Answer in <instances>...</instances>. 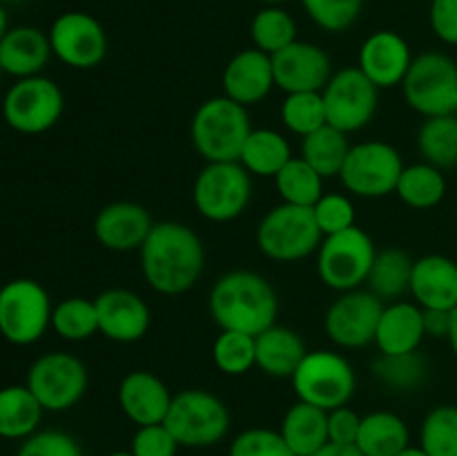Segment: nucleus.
<instances>
[{"mask_svg": "<svg viewBox=\"0 0 457 456\" xmlns=\"http://www.w3.org/2000/svg\"><path fill=\"white\" fill-rule=\"evenodd\" d=\"M138 253L143 277L161 295L186 293L205 268L204 241L181 222L154 224Z\"/></svg>", "mask_w": 457, "mask_h": 456, "instance_id": "obj_1", "label": "nucleus"}, {"mask_svg": "<svg viewBox=\"0 0 457 456\" xmlns=\"http://www.w3.org/2000/svg\"><path fill=\"white\" fill-rule=\"evenodd\" d=\"M210 316L221 331L259 335L277 325L279 298L270 282L254 271L223 273L210 289Z\"/></svg>", "mask_w": 457, "mask_h": 456, "instance_id": "obj_2", "label": "nucleus"}, {"mask_svg": "<svg viewBox=\"0 0 457 456\" xmlns=\"http://www.w3.org/2000/svg\"><path fill=\"white\" fill-rule=\"evenodd\" d=\"M250 132L253 123H250L248 107L232 101L226 94L201 103L190 125L192 143L208 164L239 161L241 148Z\"/></svg>", "mask_w": 457, "mask_h": 456, "instance_id": "obj_3", "label": "nucleus"}, {"mask_svg": "<svg viewBox=\"0 0 457 456\" xmlns=\"http://www.w3.org/2000/svg\"><path fill=\"white\" fill-rule=\"evenodd\" d=\"M230 410L208 389H183L174 393L165 427L181 447H212L230 432Z\"/></svg>", "mask_w": 457, "mask_h": 456, "instance_id": "obj_4", "label": "nucleus"}, {"mask_svg": "<svg viewBox=\"0 0 457 456\" xmlns=\"http://www.w3.org/2000/svg\"><path fill=\"white\" fill-rule=\"evenodd\" d=\"M257 249L272 262H299L317 253L321 235L312 208L284 204L268 210L257 226Z\"/></svg>", "mask_w": 457, "mask_h": 456, "instance_id": "obj_5", "label": "nucleus"}, {"mask_svg": "<svg viewBox=\"0 0 457 456\" xmlns=\"http://www.w3.org/2000/svg\"><path fill=\"white\" fill-rule=\"evenodd\" d=\"M302 402L330 411L351 402L357 392V374L351 362L330 349H315L303 356L290 378Z\"/></svg>", "mask_w": 457, "mask_h": 456, "instance_id": "obj_6", "label": "nucleus"}, {"mask_svg": "<svg viewBox=\"0 0 457 456\" xmlns=\"http://www.w3.org/2000/svg\"><path fill=\"white\" fill-rule=\"evenodd\" d=\"M52 298L40 282L13 277L0 286V335L9 344L29 347L52 326Z\"/></svg>", "mask_w": 457, "mask_h": 456, "instance_id": "obj_7", "label": "nucleus"}, {"mask_svg": "<svg viewBox=\"0 0 457 456\" xmlns=\"http://www.w3.org/2000/svg\"><path fill=\"white\" fill-rule=\"evenodd\" d=\"M253 174L239 161H212L196 174L192 201L201 217L226 224L241 217L253 199Z\"/></svg>", "mask_w": 457, "mask_h": 456, "instance_id": "obj_8", "label": "nucleus"}, {"mask_svg": "<svg viewBox=\"0 0 457 456\" xmlns=\"http://www.w3.org/2000/svg\"><path fill=\"white\" fill-rule=\"evenodd\" d=\"M404 101L411 110L431 116H446L457 112V61L442 52H424L413 58L404 80Z\"/></svg>", "mask_w": 457, "mask_h": 456, "instance_id": "obj_9", "label": "nucleus"}, {"mask_svg": "<svg viewBox=\"0 0 457 456\" xmlns=\"http://www.w3.org/2000/svg\"><path fill=\"white\" fill-rule=\"evenodd\" d=\"M375 255L378 249L373 237L360 226L324 237L317 249L320 280L337 293L361 289L369 280Z\"/></svg>", "mask_w": 457, "mask_h": 456, "instance_id": "obj_10", "label": "nucleus"}, {"mask_svg": "<svg viewBox=\"0 0 457 456\" xmlns=\"http://www.w3.org/2000/svg\"><path fill=\"white\" fill-rule=\"evenodd\" d=\"M25 384L45 411H67L87 392L89 374L74 353L49 351L31 362Z\"/></svg>", "mask_w": 457, "mask_h": 456, "instance_id": "obj_11", "label": "nucleus"}, {"mask_svg": "<svg viewBox=\"0 0 457 456\" xmlns=\"http://www.w3.org/2000/svg\"><path fill=\"white\" fill-rule=\"evenodd\" d=\"M65 97L47 76L18 79L3 97V119L21 134H43L61 121Z\"/></svg>", "mask_w": 457, "mask_h": 456, "instance_id": "obj_12", "label": "nucleus"}, {"mask_svg": "<svg viewBox=\"0 0 457 456\" xmlns=\"http://www.w3.org/2000/svg\"><path fill=\"white\" fill-rule=\"evenodd\" d=\"M404 161L386 141H361L351 146L339 173L344 188L355 197L379 199L395 192Z\"/></svg>", "mask_w": 457, "mask_h": 456, "instance_id": "obj_13", "label": "nucleus"}, {"mask_svg": "<svg viewBox=\"0 0 457 456\" xmlns=\"http://www.w3.org/2000/svg\"><path fill=\"white\" fill-rule=\"evenodd\" d=\"M326 106V121L344 134L360 132L373 121L378 112L379 89L366 79L360 67H342L333 72L321 89Z\"/></svg>", "mask_w": 457, "mask_h": 456, "instance_id": "obj_14", "label": "nucleus"}, {"mask_svg": "<svg viewBox=\"0 0 457 456\" xmlns=\"http://www.w3.org/2000/svg\"><path fill=\"white\" fill-rule=\"evenodd\" d=\"M52 54L71 70H94L107 56L105 27L87 12H65L47 31Z\"/></svg>", "mask_w": 457, "mask_h": 456, "instance_id": "obj_15", "label": "nucleus"}, {"mask_svg": "<svg viewBox=\"0 0 457 456\" xmlns=\"http://www.w3.org/2000/svg\"><path fill=\"white\" fill-rule=\"evenodd\" d=\"M384 302L369 289L339 293L328 307L324 329L330 342L342 349H364L375 342V331L382 317Z\"/></svg>", "mask_w": 457, "mask_h": 456, "instance_id": "obj_16", "label": "nucleus"}, {"mask_svg": "<svg viewBox=\"0 0 457 456\" xmlns=\"http://www.w3.org/2000/svg\"><path fill=\"white\" fill-rule=\"evenodd\" d=\"M275 88L281 92H321L333 76L330 56L315 43L295 40L281 52L272 54Z\"/></svg>", "mask_w": 457, "mask_h": 456, "instance_id": "obj_17", "label": "nucleus"}, {"mask_svg": "<svg viewBox=\"0 0 457 456\" xmlns=\"http://www.w3.org/2000/svg\"><path fill=\"white\" fill-rule=\"evenodd\" d=\"M409 40L391 30L373 31L360 47V67L378 89L397 88L413 63Z\"/></svg>", "mask_w": 457, "mask_h": 456, "instance_id": "obj_18", "label": "nucleus"}, {"mask_svg": "<svg viewBox=\"0 0 457 456\" xmlns=\"http://www.w3.org/2000/svg\"><path fill=\"white\" fill-rule=\"evenodd\" d=\"M98 334L119 344H132L145 338L150 329V307L128 289H107L96 300Z\"/></svg>", "mask_w": 457, "mask_h": 456, "instance_id": "obj_19", "label": "nucleus"}, {"mask_svg": "<svg viewBox=\"0 0 457 456\" xmlns=\"http://www.w3.org/2000/svg\"><path fill=\"white\" fill-rule=\"evenodd\" d=\"M152 226L154 222L141 204L114 201L98 210L94 219V237L103 249L129 253V250H141Z\"/></svg>", "mask_w": 457, "mask_h": 456, "instance_id": "obj_20", "label": "nucleus"}, {"mask_svg": "<svg viewBox=\"0 0 457 456\" xmlns=\"http://www.w3.org/2000/svg\"><path fill=\"white\" fill-rule=\"evenodd\" d=\"M223 94L244 107L257 106L275 89L272 58L257 47L241 49L221 74Z\"/></svg>", "mask_w": 457, "mask_h": 456, "instance_id": "obj_21", "label": "nucleus"}, {"mask_svg": "<svg viewBox=\"0 0 457 456\" xmlns=\"http://www.w3.org/2000/svg\"><path fill=\"white\" fill-rule=\"evenodd\" d=\"M172 396L168 384L145 369L129 371L119 384L120 411L138 427L163 423L172 405Z\"/></svg>", "mask_w": 457, "mask_h": 456, "instance_id": "obj_22", "label": "nucleus"}, {"mask_svg": "<svg viewBox=\"0 0 457 456\" xmlns=\"http://www.w3.org/2000/svg\"><path fill=\"white\" fill-rule=\"evenodd\" d=\"M411 295L422 308L453 311L457 307V262L446 255H424L415 259Z\"/></svg>", "mask_w": 457, "mask_h": 456, "instance_id": "obj_23", "label": "nucleus"}, {"mask_svg": "<svg viewBox=\"0 0 457 456\" xmlns=\"http://www.w3.org/2000/svg\"><path fill=\"white\" fill-rule=\"evenodd\" d=\"M52 56L49 36L38 27H12L0 40V70L16 80L43 74Z\"/></svg>", "mask_w": 457, "mask_h": 456, "instance_id": "obj_24", "label": "nucleus"}, {"mask_svg": "<svg viewBox=\"0 0 457 456\" xmlns=\"http://www.w3.org/2000/svg\"><path fill=\"white\" fill-rule=\"evenodd\" d=\"M424 338L427 331H424L422 307L404 300H395L384 307L375 331V347L379 349V353L402 356V353L420 351Z\"/></svg>", "mask_w": 457, "mask_h": 456, "instance_id": "obj_25", "label": "nucleus"}, {"mask_svg": "<svg viewBox=\"0 0 457 456\" xmlns=\"http://www.w3.org/2000/svg\"><path fill=\"white\" fill-rule=\"evenodd\" d=\"M257 344V367L272 378H293L299 362L306 356V344L297 331L288 326L272 325L259 335H254Z\"/></svg>", "mask_w": 457, "mask_h": 456, "instance_id": "obj_26", "label": "nucleus"}, {"mask_svg": "<svg viewBox=\"0 0 457 456\" xmlns=\"http://www.w3.org/2000/svg\"><path fill=\"white\" fill-rule=\"evenodd\" d=\"M295 456H311L328 445V411L297 401L284 414L279 427Z\"/></svg>", "mask_w": 457, "mask_h": 456, "instance_id": "obj_27", "label": "nucleus"}, {"mask_svg": "<svg viewBox=\"0 0 457 456\" xmlns=\"http://www.w3.org/2000/svg\"><path fill=\"white\" fill-rule=\"evenodd\" d=\"M43 405L27 384H7L0 389V438L25 441L38 432Z\"/></svg>", "mask_w": 457, "mask_h": 456, "instance_id": "obj_28", "label": "nucleus"}, {"mask_svg": "<svg viewBox=\"0 0 457 456\" xmlns=\"http://www.w3.org/2000/svg\"><path fill=\"white\" fill-rule=\"evenodd\" d=\"M355 445L364 456H395L411 445L409 425L393 411H370L361 416Z\"/></svg>", "mask_w": 457, "mask_h": 456, "instance_id": "obj_29", "label": "nucleus"}, {"mask_svg": "<svg viewBox=\"0 0 457 456\" xmlns=\"http://www.w3.org/2000/svg\"><path fill=\"white\" fill-rule=\"evenodd\" d=\"M290 159L293 150L288 139L270 128H253L239 155V164L254 177H275Z\"/></svg>", "mask_w": 457, "mask_h": 456, "instance_id": "obj_30", "label": "nucleus"}, {"mask_svg": "<svg viewBox=\"0 0 457 456\" xmlns=\"http://www.w3.org/2000/svg\"><path fill=\"white\" fill-rule=\"evenodd\" d=\"M413 264L415 259L404 249L388 246V249L378 250L373 266H370L369 280H366V286L382 302L384 300L395 302V300H400L402 295H406L411 291Z\"/></svg>", "mask_w": 457, "mask_h": 456, "instance_id": "obj_31", "label": "nucleus"}, {"mask_svg": "<svg viewBox=\"0 0 457 456\" xmlns=\"http://www.w3.org/2000/svg\"><path fill=\"white\" fill-rule=\"evenodd\" d=\"M395 195L415 210L436 208L446 195V177L440 168L427 164L404 165L397 182Z\"/></svg>", "mask_w": 457, "mask_h": 456, "instance_id": "obj_32", "label": "nucleus"}, {"mask_svg": "<svg viewBox=\"0 0 457 456\" xmlns=\"http://www.w3.org/2000/svg\"><path fill=\"white\" fill-rule=\"evenodd\" d=\"M348 150H351L348 134H344L342 130L326 123L324 128H320L317 132L302 139V155L299 156L306 164H311L321 177L330 179L339 177V173L344 168V161L348 156Z\"/></svg>", "mask_w": 457, "mask_h": 456, "instance_id": "obj_33", "label": "nucleus"}, {"mask_svg": "<svg viewBox=\"0 0 457 456\" xmlns=\"http://www.w3.org/2000/svg\"><path fill=\"white\" fill-rule=\"evenodd\" d=\"M418 150L424 161L440 170L457 165V116H431L418 130Z\"/></svg>", "mask_w": 457, "mask_h": 456, "instance_id": "obj_34", "label": "nucleus"}, {"mask_svg": "<svg viewBox=\"0 0 457 456\" xmlns=\"http://www.w3.org/2000/svg\"><path fill=\"white\" fill-rule=\"evenodd\" d=\"M272 179L284 204L312 208L324 195V177L302 156H293Z\"/></svg>", "mask_w": 457, "mask_h": 456, "instance_id": "obj_35", "label": "nucleus"}, {"mask_svg": "<svg viewBox=\"0 0 457 456\" xmlns=\"http://www.w3.org/2000/svg\"><path fill=\"white\" fill-rule=\"evenodd\" d=\"M373 376L391 392H418L428 378V362L420 351L402 356L379 353L373 362Z\"/></svg>", "mask_w": 457, "mask_h": 456, "instance_id": "obj_36", "label": "nucleus"}, {"mask_svg": "<svg viewBox=\"0 0 457 456\" xmlns=\"http://www.w3.org/2000/svg\"><path fill=\"white\" fill-rule=\"evenodd\" d=\"M250 36L254 47L272 56L297 40V22L281 4H266L254 13Z\"/></svg>", "mask_w": 457, "mask_h": 456, "instance_id": "obj_37", "label": "nucleus"}, {"mask_svg": "<svg viewBox=\"0 0 457 456\" xmlns=\"http://www.w3.org/2000/svg\"><path fill=\"white\" fill-rule=\"evenodd\" d=\"M52 329L67 342H83L98 334L96 302L87 298H65L54 307Z\"/></svg>", "mask_w": 457, "mask_h": 456, "instance_id": "obj_38", "label": "nucleus"}, {"mask_svg": "<svg viewBox=\"0 0 457 456\" xmlns=\"http://www.w3.org/2000/svg\"><path fill=\"white\" fill-rule=\"evenodd\" d=\"M420 447L428 456H457V407L437 405L424 416Z\"/></svg>", "mask_w": 457, "mask_h": 456, "instance_id": "obj_39", "label": "nucleus"}, {"mask_svg": "<svg viewBox=\"0 0 457 456\" xmlns=\"http://www.w3.org/2000/svg\"><path fill=\"white\" fill-rule=\"evenodd\" d=\"M212 360L226 376H244L257 367L254 335L241 331H221L212 344Z\"/></svg>", "mask_w": 457, "mask_h": 456, "instance_id": "obj_40", "label": "nucleus"}, {"mask_svg": "<svg viewBox=\"0 0 457 456\" xmlns=\"http://www.w3.org/2000/svg\"><path fill=\"white\" fill-rule=\"evenodd\" d=\"M281 121L290 132L302 139L324 128L328 121H326V106L321 92L286 94L284 103H281Z\"/></svg>", "mask_w": 457, "mask_h": 456, "instance_id": "obj_41", "label": "nucleus"}, {"mask_svg": "<svg viewBox=\"0 0 457 456\" xmlns=\"http://www.w3.org/2000/svg\"><path fill=\"white\" fill-rule=\"evenodd\" d=\"M302 4L320 30L342 34L357 22L364 0H302Z\"/></svg>", "mask_w": 457, "mask_h": 456, "instance_id": "obj_42", "label": "nucleus"}, {"mask_svg": "<svg viewBox=\"0 0 457 456\" xmlns=\"http://www.w3.org/2000/svg\"><path fill=\"white\" fill-rule=\"evenodd\" d=\"M312 215H315V222L324 237L337 235V232L357 226L355 204L351 201V197L342 195V192H324L320 201L312 206Z\"/></svg>", "mask_w": 457, "mask_h": 456, "instance_id": "obj_43", "label": "nucleus"}, {"mask_svg": "<svg viewBox=\"0 0 457 456\" xmlns=\"http://www.w3.org/2000/svg\"><path fill=\"white\" fill-rule=\"evenodd\" d=\"M228 456H295L281 432L266 427H250L237 434Z\"/></svg>", "mask_w": 457, "mask_h": 456, "instance_id": "obj_44", "label": "nucleus"}, {"mask_svg": "<svg viewBox=\"0 0 457 456\" xmlns=\"http://www.w3.org/2000/svg\"><path fill=\"white\" fill-rule=\"evenodd\" d=\"M16 456H85L83 447L71 434L61 429H43L31 434L18 447Z\"/></svg>", "mask_w": 457, "mask_h": 456, "instance_id": "obj_45", "label": "nucleus"}, {"mask_svg": "<svg viewBox=\"0 0 457 456\" xmlns=\"http://www.w3.org/2000/svg\"><path fill=\"white\" fill-rule=\"evenodd\" d=\"M177 438L172 436L165 423L143 425L134 432L129 452L134 456H177L179 452Z\"/></svg>", "mask_w": 457, "mask_h": 456, "instance_id": "obj_46", "label": "nucleus"}, {"mask_svg": "<svg viewBox=\"0 0 457 456\" xmlns=\"http://www.w3.org/2000/svg\"><path fill=\"white\" fill-rule=\"evenodd\" d=\"M361 416L348 405L328 411V438L337 445H355Z\"/></svg>", "mask_w": 457, "mask_h": 456, "instance_id": "obj_47", "label": "nucleus"}, {"mask_svg": "<svg viewBox=\"0 0 457 456\" xmlns=\"http://www.w3.org/2000/svg\"><path fill=\"white\" fill-rule=\"evenodd\" d=\"M431 30L442 43L457 45V0H436L428 12Z\"/></svg>", "mask_w": 457, "mask_h": 456, "instance_id": "obj_48", "label": "nucleus"}, {"mask_svg": "<svg viewBox=\"0 0 457 456\" xmlns=\"http://www.w3.org/2000/svg\"><path fill=\"white\" fill-rule=\"evenodd\" d=\"M424 313V331L427 338H449L451 331V311H442V308H422Z\"/></svg>", "mask_w": 457, "mask_h": 456, "instance_id": "obj_49", "label": "nucleus"}, {"mask_svg": "<svg viewBox=\"0 0 457 456\" xmlns=\"http://www.w3.org/2000/svg\"><path fill=\"white\" fill-rule=\"evenodd\" d=\"M311 456H364L357 445H337V443H328V445L321 447L320 452Z\"/></svg>", "mask_w": 457, "mask_h": 456, "instance_id": "obj_50", "label": "nucleus"}, {"mask_svg": "<svg viewBox=\"0 0 457 456\" xmlns=\"http://www.w3.org/2000/svg\"><path fill=\"white\" fill-rule=\"evenodd\" d=\"M449 344H451V351L455 353L457 358V307L451 311V331H449Z\"/></svg>", "mask_w": 457, "mask_h": 456, "instance_id": "obj_51", "label": "nucleus"}, {"mask_svg": "<svg viewBox=\"0 0 457 456\" xmlns=\"http://www.w3.org/2000/svg\"><path fill=\"white\" fill-rule=\"evenodd\" d=\"M12 30L9 27V16H7V9H4V3H0V40L4 38V34Z\"/></svg>", "mask_w": 457, "mask_h": 456, "instance_id": "obj_52", "label": "nucleus"}, {"mask_svg": "<svg viewBox=\"0 0 457 456\" xmlns=\"http://www.w3.org/2000/svg\"><path fill=\"white\" fill-rule=\"evenodd\" d=\"M395 456H428L427 452L422 450V447H415V445H409V447H404V450L400 452V454H395Z\"/></svg>", "mask_w": 457, "mask_h": 456, "instance_id": "obj_53", "label": "nucleus"}, {"mask_svg": "<svg viewBox=\"0 0 457 456\" xmlns=\"http://www.w3.org/2000/svg\"><path fill=\"white\" fill-rule=\"evenodd\" d=\"M257 3H262L263 7H266V4H284L288 3V0H257Z\"/></svg>", "mask_w": 457, "mask_h": 456, "instance_id": "obj_54", "label": "nucleus"}, {"mask_svg": "<svg viewBox=\"0 0 457 456\" xmlns=\"http://www.w3.org/2000/svg\"><path fill=\"white\" fill-rule=\"evenodd\" d=\"M107 456H134L132 452H112V454H107Z\"/></svg>", "mask_w": 457, "mask_h": 456, "instance_id": "obj_55", "label": "nucleus"}, {"mask_svg": "<svg viewBox=\"0 0 457 456\" xmlns=\"http://www.w3.org/2000/svg\"><path fill=\"white\" fill-rule=\"evenodd\" d=\"M0 3H18V0H0Z\"/></svg>", "mask_w": 457, "mask_h": 456, "instance_id": "obj_56", "label": "nucleus"}, {"mask_svg": "<svg viewBox=\"0 0 457 456\" xmlns=\"http://www.w3.org/2000/svg\"><path fill=\"white\" fill-rule=\"evenodd\" d=\"M0 79H3V70H0Z\"/></svg>", "mask_w": 457, "mask_h": 456, "instance_id": "obj_57", "label": "nucleus"}, {"mask_svg": "<svg viewBox=\"0 0 457 456\" xmlns=\"http://www.w3.org/2000/svg\"><path fill=\"white\" fill-rule=\"evenodd\" d=\"M428 3H436V0H428Z\"/></svg>", "mask_w": 457, "mask_h": 456, "instance_id": "obj_58", "label": "nucleus"}, {"mask_svg": "<svg viewBox=\"0 0 457 456\" xmlns=\"http://www.w3.org/2000/svg\"><path fill=\"white\" fill-rule=\"evenodd\" d=\"M455 116H457V112H455Z\"/></svg>", "mask_w": 457, "mask_h": 456, "instance_id": "obj_59", "label": "nucleus"}, {"mask_svg": "<svg viewBox=\"0 0 457 456\" xmlns=\"http://www.w3.org/2000/svg\"><path fill=\"white\" fill-rule=\"evenodd\" d=\"M455 262H457V259H455Z\"/></svg>", "mask_w": 457, "mask_h": 456, "instance_id": "obj_60", "label": "nucleus"}]
</instances>
